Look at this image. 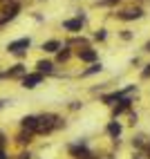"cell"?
<instances>
[{
	"mask_svg": "<svg viewBox=\"0 0 150 159\" xmlns=\"http://www.w3.org/2000/svg\"><path fill=\"white\" fill-rule=\"evenodd\" d=\"M148 155H150V148H148Z\"/></svg>",
	"mask_w": 150,
	"mask_h": 159,
	"instance_id": "21",
	"label": "cell"
},
{
	"mask_svg": "<svg viewBox=\"0 0 150 159\" xmlns=\"http://www.w3.org/2000/svg\"><path fill=\"white\" fill-rule=\"evenodd\" d=\"M108 132H110L112 137H119V134H121V125H119V123H110V125H108Z\"/></svg>",
	"mask_w": 150,
	"mask_h": 159,
	"instance_id": "11",
	"label": "cell"
},
{
	"mask_svg": "<svg viewBox=\"0 0 150 159\" xmlns=\"http://www.w3.org/2000/svg\"><path fill=\"white\" fill-rule=\"evenodd\" d=\"M0 159H7V155H5V150H0Z\"/></svg>",
	"mask_w": 150,
	"mask_h": 159,
	"instance_id": "18",
	"label": "cell"
},
{
	"mask_svg": "<svg viewBox=\"0 0 150 159\" xmlns=\"http://www.w3.org/2000/svg\"><path fill=\"white\" fill-rule=\"evenodd\" d=\"M119 16H121L123 20H134V18H141L143 11H141L139 7H130V9H125V11H121Z\"/></svg>",
	"mask_w": 150,
	"mask_h": 159,
	"instance_id": "3",
	"label": "cell"
},
{
	"mask_svg": "<svg viewBox=\"0 0 150 159\" xmlns=\"http://www.w3.org/2000/svg\"><path fill=\"white\" fill-rule=\"evenodd\" d=\"M63 27H65V29H70V31H79V29L83 27V16L74 18V20H65V23H63Z\"/></svg>",
	"mask_w": 150,
	"mask_h": 159,
	"instance_id": "5",
	"label": "cell"
},
{
	"mask_svg": "<svg viewBox=\"0 0 150 159\" xmlns=\"http://www.w3.org/2000/svg\"><path fill=\"white\" fill-rule=\"evenodd\" d=\"M79 58L85 61V63H92V61H96V52L94 49H83V52H79Z\"/></svg>",
	"mask_w": 150,
	"mask_h": 159,
	"instance_id": "6",
	"label": "cell"
},
{
	"mask_svg": "<svg viewBox=\"0 0 150 159\" xmlns=\"http://www.w3.org/2000/svg\"><path fill=\"white\" fill-rule=\"evenodd\" d=\"M70 152H72V155H76L79 159H88V157H90V152L85 150L83 146H72V148H70Z\"/></svg>",
	"mask_w": 150,
	"mask_h": 159,
	"instance_id": "7",
	"label": "cell"
},
{
	"mask_svg": "<svg viewBox=\"0 0 150 159\" xmlns=\"http://www.w3.org/2000/svg\"><path fill=\"white\" fill-rule=\"evenodd\" d=\"M148 76H150V65H148V67L143 70V79H148Z\"/></svg>",
	"mask_w": 150,
	"mask_h": 159,
	"instance_id": "17",
	"label": "cell"
},
{
	"mask_svg": "<svg viewBox=\"0 0 150 159\" xmlns=\"http://www.w3.org/2000/svg\"><path fill=\"white\" fill-rule=\"evenodd\" d=\"M5 143V137H2V132H0V146H2Z\"/></svg>",
	"mask_w": 150,
	"mask_h": 159,
	"instance_id": "19",
	"label": "cell"
},
{
	"mask_svg": "<svg viewBox=\"0 0 150 159\" xmlns=\"http://www.w3.org/2000/svg\"><path fill=\"white\" fill-rule=\"evenodd\" d=\"M40 79H43V74H38V72H36V74H27V76L23 79V85L31 90V88H36L38 83H40Z\"/></svg>",
	"mask_w": 150,
	"mask_h": 159,
	"instance_id": "4",
	"label": "cell"
},
{
	"mask_svg": "<svg viewBox=\"0 0 150 159\" xmlns=\"http://www.w3.org/2000/svg\"><path fill=\"white\" fill-rule=\"evenodd\" d=\"M23 128L36 132V116H25V119H23Z\"/></svg>",
	"mask_w": 150,
	"mask_h": 159,
	"instance_id": "9",
	"label": "cell"
},
{
	"mask_svg": "<svg viewBox=\"0 0 150 159\" xmlns=\"http://www.w3.org/2000/svg\"><path fill=\"white\" fill-rule=\"evenodd\" d=\"M58 116L54 114H43V116H36V132H52L54 128H58Z\"/></svg>",
	"mask_w": 150,
	"mask_h": 159,
	"instance_id": "1",
	"label": "cell"
},
{
	"mask_svg": "<svg viewBox=\"0 0 150 159\" xmlns=\"http://www.w3.org/2000/svg\"><path fill=\"white\" fill-rule=\"evenodd\" d=\"M38 74H43V72H45V74H49L52 70H54V65H52V63L49 61H38Z\"/></svg>",
	"mask_w": 150,
	"mask_h": 159,
	"instance_id": "8",
	"label": "cell"
},
{
	"mask_svg": "<svg viewBox=\"0 0 150 159\" xmlns=\"http://www.w3.org/2000/svg\"><path fill=\"white\" fill-rule=\"evenodd\" d=\"M146 52H150V43H146Z\"/></svg>",
	"mask_w": 150,
	"mask_h": 159,
	"instance_id": "20",
	"label": "cell"
},
{
	"mask_svg": "<svg viewBox=\"0 0 150 159\" xmlns=\"http://www.w3.org/2000/svg\"><path fill=\"white\" fill-rule=\"evenodd\" d=\"M94 72H101V63H94L90 70H85V72H83V76H90V74H94Z\"/></svg>",
	"mask_w": 150,
	"mask_h": 159,
	"instance_id": "12",
	"label": "cell"
},
{
	"mask_svg": "<svg viewBox=\"0 0 150 159\" xmlns=\"http://www.w3.org/2000/svg\"><path fill=\"white\" fill-rule=\"evenodd\" d=\"M58 47H61L58 40H47V43H43V49H45V52H56Z\"/></svg>",
	"mask_w": 150,
	"mask_h": 159,
	"instance_id": "10",
	"label": "cell"
},
{
	"mask_svg": "<svg viewBox=\"0 0 150 159\" xmlns=\"http://www.w3.org/2000/svg\"><path fill=\"white\" fill-rule=\"evenodd\" d=\"M67 56H70V52H67V49H63L61 54H58V61H67Z\"/></svg>",
	"mask_w": 150,
	"mask_h": 159,
	"instance_id": "14",
	"label": "cell"
},
{
	"mask_svg": "<svg viewBox=\"0 0 150 159\" xmlns=\"http://www.w3.org/2000/svg\"><path fill=\"white\" fill-rule=\"evenodd\" d=\"M114 2H119V0H101L99 5H101V7H108V5H114Z\"/></svg>",
	"mask_w": 150,
	"mask_h": 159,
	"instance_id": "15",
	"label": "cell"
},
{
	"mask_svg": "<svg viewBox=\"0 0 150 159\" xmlns=\"http://www.w3.org/2000/svg\"><path fill=\"white\" fill-rule=\"evenodd\" d=\"M18 74H23V65H16L11 72H9V76H18Z\"/></svg>",
	"mask_w": 150,
	"mask_h": 159,
	"instance_id": "13",
	"label": "cell"
},
{
	"mask_svg": "<svg viewBox=\"0 0 150 159\" xmlns=\"http://www.w3.org/2000/svg\"><path fill=\"white\" fill-rule=\"evenodd\" d=\"M31 45L29 38H20V40H14V43H9V52H14V54H23V49H27Z\"/></svg>",
	"mask_w": 150,
	"mask_h": 159,
	"instance_id": "2",
	"label": "cell"
},
{
	"mask_svg": "<svg viewBox=\"0 0 150 159\" xmlns=\"http://www.w3.org/2000/svg\"><path fill=\"white\" fill-rule=\"evenodd\" d=\"M94 38H96V40H103V38H105V31H103V29H99V31H96V36H94Z\"/></svg>",
	"mask_w": 150,
	"mask_h": 159,
	"instance_id": "16",
	"label": "cell"
}]
</instances>
